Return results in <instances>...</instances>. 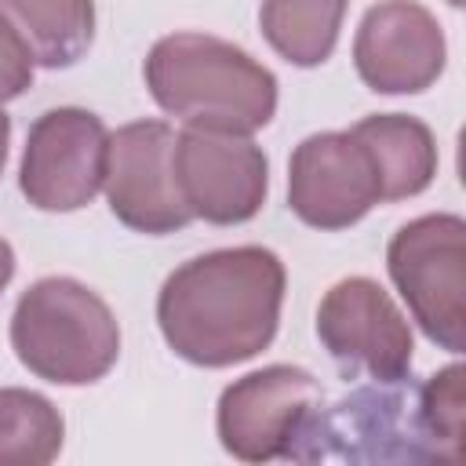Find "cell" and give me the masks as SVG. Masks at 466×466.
Returning a JSON list of instances; mask_svg holds the SVG:
<instances>
[{
  "instance_id": "1",
  "label": "cell",
  "mask_w": 466,
  "mask_h": 466,
  "mask_svg": "<svg viewBox=\"0 0 466 466\" xmlns=\"http://www.w3.org/2000/svg\"><path fill=\"white\" fill-rule=\"evenodd\" d=\"M288 273L262 244L215 248L182 262L157 295L164 342L197 368H229L258 357L280 324Z\"/></svg>"
},
{
  "instance_id": "2",
  "label": "cell",
  "mask_w": 466,
  "mask_h": 466,
  "mask_svg": "<svg viewBox=\"0 0 466 466\" xmlns=\"http://www.w3.org/2000/svg\"><path fill=\"white\" fill-rule=\"evenodd\" d=\"M153 102L186 127L255 135L277 113V76L211 33L160 36L142 66Z\"/></svg>"
},
{
  "instance_id": "3",
  "label": "cell",
  "mask_w": 466,
  "mask_h": 466,
  "mask_svg": "<svg viewBox=\"0 0 466 466\" xmlns=\"http://www.w3.org/2000/svg\"><path fill=\"white\" fill-rule=\"evenodd\" d=\"M11 350L25 371L55 386H91L120 357L109 302L73 277H40L11 313Z\"/></svg>"
},
{
  "instance_id": "4",
  "label": "cell",
  "mask_w": 466,
  "mask_h": 466,
  "mask_svg": "<svg viewBox=\"0 0 466 466\" xmlns=\"http://www.w3.org/2000/svg\"><path fill=\"white\" fill-rule=\"evenodd\" d=\"M386 269L422 335L448 350H466V222L437 211L404 222L386 248Z\"/></svg>"
},
{
  "instance_id": "5",
  "label": "cell",
  "mask_w": 466,
  "mask_h": 466,
  "mask_svg": "<svg viewBox=\"0 0 466 466\" xmlns=\"http://www.w3.org/2000/svg\"><path fill=\"white\" fill-rule=\"evenodd\" d=\"M320 408V382L299 364H269L229 382L218 397V444L240 462L291 459L309 415Z\"/></svg>"
},
{
  "instance_id": "6",
  "label": "cell",
  "mask_w": 466,
  "mask_h": 466,
  "mask_svg": "<svg viewBox=\"0 0 466 466\" xmlns=\"http://www.w3.org/2000/svg\"><path fill=\"white\" fill-rule=\"evenodd\" d=\"M109 131L80 106H58L33 120L18 164V189L40 211L87 208L106 178Z\"/></svg>"
},
{
  "instance_id": "7",
  "label": "cell",
  "mask_w": 466,
  "mask_h": 466,
  "mask_svg": "<svg viewBox=\"0 0 466 466\" xmlns=\"http://www.w3.org/2000/svg\"><path fill=\"white\" fill-rule=\"evenodd\" d=\"M171 171L189 215L211 226L248 222L266 204L269 160L251 135L186 127L175 135Z\"/></svg>"
},
{
  "instance_id": "8",
  "label": "cell",
  "mask_w": 466,
  "mask_h": 466,
  "mask_svg": "<svg viewBox=\"0 0 466 466\" xmlns=\"http://www.w3.org/2000/svg\"><path fill=\"white\" fill-rule=\"evenodd\" d=\"M317 339L346 371L400 382L411 371V328L390 291L371 277H342L317 306Z\"/></svg>"
},
{
  "instance_id": "9",
  "label": "cell",
  "mask_w": 466,
  "mask_h": 466,
  "mask_svg": "<svg viewBox=\"0 0 466 466\" xmlns=\"http://www.w3.org/2000/svg\"><path fill=\"white\" fill-rule=\"evenodd\" d=\"M175 131L164 120H135L109 135L106 149V200L116 222L135 233L164 237L193 222L171 171Z\"/></svg>"
},
{
  "instance_id": "10",
  "label": "cell",
  "mask_w": 466,
  "mask_h": 466,
  "mask_svg": "<svg viewBox=\"0 0 466 466\" xmlns=\"http://www.w3.org/2000/svg\"><path fill=\"white\" fill-rule=\"evenodd\" d=\"M382 204L368 146L353 131H317L288 160V208L313 229H346Z\"/></svg>"
},
{
  "instance_id": "11",
  "label": "cell",
  "mask_w": 466,
  "mask_h": 466,
  "mask_svg": "<svg viewBox=\"0 0 466 466\" xmlns=\"http://www.w3.org/2000/svg\"><path fill=\"white\" fill-rule=\"evenodd\" d=\"M444 29L415 0H379L353 36L357 76L379 95H419L444 73Z\"/></svg>"
},
{
  "instance_id": "12",
  "label": "cell",
  "mask_w": 466,
  "mask_h": 466,
  "mask_svg": "<svg viewBox=\"0 0 466 466\" xmlns=\"http://www.w3.org/2000/svg\"><path fill=\"white\" fill-rule=\"evenodd\" d=\"M371 153L382 200H408L419 197L437 175V138L433 131L408 113H371L350 127Z\"/></svg>"
},
{
  "instance_id": "13",
  "label": "cell",
  "mask_w": 466,
  "mask_h": 466,
  "mask_svg": "<svg viewBox=\"0 0 466 466\" xmlns=\"http://www.w3.org/2000/svg\"><path fill=\"white\" fill-rule=\"evenodd\" d=\"M0 15L44 69L80 62L95 40V0H0Z\"/></svg>"
},
{
  "instance_id": "14",
  "label": "cell",
  "mask_w": 466,
  "mask_h": 466,
  "mask_svg": "<svg viewBox=\"0 0 466 466\" xmlns=\"http://www.w3.org/2000/svg\"><path fill=\"white\" fill-rule=\"evenodd\" d=\"M350 0H262L258 29L266 44L291 66H324L339 44Z\"/></svg>"
},
{
  "instance_id": "15",
  "label": "cell",
  "mask_w": 466,
  "mask_h": 466,
  "mask_svg": "<svg viewBox=\"0 0 466 466\" xmlns=\"http://www.w3.org/2000/svg\"><path fill=\"white\" fill-rule=\"evenodd\" d=\"M66 441L62 411L33 390H0V466H47Z\"/></svg>"
},
{
  "instance_id": "16",
  "label": "cell",
  "mask_w": 466,
  "mask_h": 466,
  "mask_svg": "<svg viewBox=\"0 0 466 466\" xmlns=\"http://www.w3.org/2000/svg\"><path fill=\"white\" fill-rule=\"evenodd\" d=\"M462 379H466L462 364H448L419 386V411H422L426 433L444 462L462 459V404H466Z\"/></svg>"
},
{
  "instance_id": "17",
  "label": "cell",
  "mask_w": 466,
  "mask_h": 466,
  "mask_svg": "<svg viewBox=\"0 0 466 466\" xmlns=\"http://www.w3.org/2000/svg\"><path fill=\"white\" fill-rule=\"evenodd\" d=\"M33 84V58L11 22L0 15V102L18 98Z\"/></svg>"
},
{
  "instance_id": "18",
  "label": "cell",
  "mask_w": 466,
  "mask_h": 466,
  "mask_svg": "<svg viewBox=\"0 0 466 466\" xmlns=\"http://www.w3.org/2000/svg\"><path fill=\"white\" fill-rule=\"evenodd\" d=\"M11 277H15V248L0 237V295H4V288L11 284Z\"/></svg>"
},
{
  "instance_id": "19",
  "label": "cell",
  "mask_w": 466,
  "mask_h": 466,
  "mask_svg": "<svg viewBox=\"0 0 466 466\" xmlns=\"http://www.w3.org/2000/svg\"><path fill=\"white\" fill-rule=\"evenodd\" d=\"M7 142H11V116L0 109V175H4V164H7Z\"/></svg>"
},
{
  "instance_id": "20",
  "label": "cell",
  "mask_w": 466,
  "mask_h": 466,
  "mask_svg": "<svg viewBox=\"0 0 466 466\" xmlns=\"http://www.w3.org/2000/svg\"><path fill=\"white\" fill-rule=\"evenodd\" d=\"M448 4H451V7H462V0H448Z\"/></svg>"
}]
</instances>
